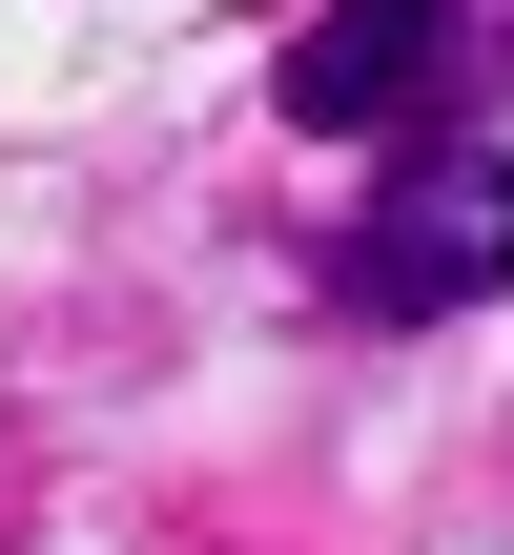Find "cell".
I'll return each instance as SVG.
<instances>
[{"label":"cell","mask_w":514,"mask_h":555,"mask_svg":"<svg viewBox=\"0 0 514 555\" xmlns=\"http://www.w3.org/2000/svg\"><path fill=\"white\" fill-rule=\"evenodd\" d=\"M514 288V144H412L350 227V309H474Z\"/></svg>","instance_id":"6da1fadb"},{"label":"cell","mask_w":514,"mask_h":555,"mask_svg":"<svg viewBox=\"0 0 514 555\" xmlns=\"http://www.w3.org/2000/svg\"><path fill=\"white\" fill-rule=\"evenodd\" d=\"M474 82V0H330L288 41V124L309 144H371V124H433Z\"/></svg>","instance_id":"7a4b0ae2"}]
</instances>
